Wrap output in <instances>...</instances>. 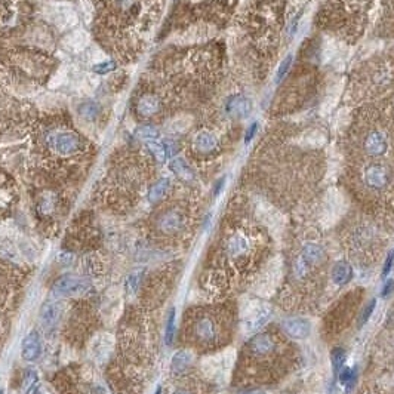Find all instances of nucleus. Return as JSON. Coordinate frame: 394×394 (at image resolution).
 Segmentation results:
<instances>
[{
	"instance_id": "f257e3e1",
	"label": "nucleus",
	"mask_w": 394,
	"mask_h": 394,
	"mask_svg": "<svg viewBox=\"0 0 394 394\" xmlns=\"http://www.w3.org/2000/svg\"><path fill=\"white\" fill-rule=\"evenodd\" d=\"M39 142L49 157L58 160H73L85 153L86 141L74 129L64 126H48L42 129Z\"/></svg>"
},
{
	"instance_id": "72a5a7b5",
	"label": "nucleus",
	"mask_w": 394,
	"mask_h": 394,
	"mask_svg": "<svg viewBox=\"0 0 394 394\" xmlns=\"http://www.w3.org/2000/svg\"><path fill=\"white\" fill-rule=\"evenodd\" d=\"M393 291H394V280H388V282L384 285L382 291H381V296H382V298H387V296L390 295Z\"/></svg>"
},
{
	"instance_id": "0eeeda50",
	"label": "nucleus",
	"mask_w": 394,
	"mask_h": 394,
	"mask_svg": "<svg viewBox=\"0 0 394 394\" xmlns=\"http://www.w3.org/2000/svg\"><path fill=\"white\" fill-rule=\"evenodd\" d=\"M363 181L366 187L372 190H382L390 184L391 175H390V170L384 164L370 163L363 170Z\"/></svg>"
},
{
	"instance_id": "ddd939ff",
	"label": "nucleus",
	"mask_w": 394,
	"mask_h": 394,
	"mask_svg": "<svg viewBox=\"0 0 394 394\" xmlns=\"http://www.w3.org/2000/svg\"><path fill=\"white\" fill-rule=\"evenodd\" d=\"M285 332L288 335H291L292 338H307L311 332V325L308 323V320L302 319V317H289L285 320L283 323Z\"/></svg>"
},
{
	"instance_id": "7ed1b4c3",
	"label": "nucleus",
	"mask_w": 394,
	"mask_h": 394,
	"mask_svg": "<svg viewBox=\"0 0 394 394\" xmlns=\"http://www.w3.org/2000/svg\"><path fill=\"white\" fill-rule=\"evenodd\" d=\"M89 283L82 277L64 276L58 279L52 288V295L55 298H74L86 294L89 291Z\"/></svg>"
},
{
	"instance_id": "2f4dec72",
	"label": "nucleus",
	"mask_w": 394,
	"mask_h": 394,
	"mask_svg": "<svg viewBox=\"0 0 394 394\" xmlns=\"http://www.w3.org/2000/svg\"><path fill=\"white\" fill-rule=\"evenodd\" d=\"M393 264H394V251L388 254L387 260H385V263H384V267H382V277H387V276H388V273H390L391 268H393Z\"/></svg>"
},
{
	"instance_id": "393cba45",
	"label": "nucleus",
	"mask_w": 394,
	"mask_h": 394,
	"mask_svg": "<svg viewBox=\"0 0 394 394\" xmlns=\"http://www.w3.org/2000/svg\"><path fill=\"white\" fill-rule=\"evenodd\" d=\"M175 336V310H169L167 320H166V330H164V342L166 345H170L173 342Z\"/></svg>"
},
{
	"instance_id": "cd10ccee",
	"label": "nucleus",
	"mask_w": 394,
	"mask_h": 394,
	"mask_svg": "<svg viewBox=\"0 0 394 394\" xmlns=\"http://www.w3.org/2000/svg\"><path fill=\"white\" fill-rule=\"evenodd\" d=\"M292 61H294V57H292V55L286 57V58L282 61V64L279 66V70H277V73H276V83H279V82L288 74L289 68L292 66Z\"/></svg>"
},
{
	"instance_id": "aec40b11",
	"label": "nucleus",
	"mask_w": 394,
	"mask_h": 394,
	"mask_svg": "<svg viewBox=\"0 0 394 394\" xmlns=\"http://www.w3.org/2000/svg\"><path fill=\"white\" fill-rule=\"evenodd\" d=\"M227 248H229V254H230L231 257H240V255H243L248 251L249 243H248V240L243 236L236 234L229 240Z\"/></svg>"
},
{
	"instance_id": "6ab92c4d",
	"label": "nucleus",
	"mask_w": 394,
	"mask_h": 394,
	"mask_svg": "<svg viewBox=\"0 0 394 394\" xmlns=\"http://www.w3.org/2000/svg\"><path fill=\"white\" fill-rule=\"evenodd\" d=\"M58 199L54 193H45L43 196L37 200V212L43 217H49L52 212L57 211Z\"/></svg>"
},
{
	"instance_id": "2eb2a0df",
	"label": "nucleus",
	"mask_w": 394,
	"mask_h": 394,
	"mask_svg": "<svg viewBox=\"0 0 394 394\" xmlns=\"http://www.w3.org/2000/svg\"><path fill=\"white\" fill-rule=\"evenodd\" d=\"M351 279H353V268H351L350 264L345 263V261H339V263L335 264V267L332 270V280H333L335 285L344 286Z\"/></svg>"
},
{
	"instance_id": "20e7f679",
	"label": "nucleus",
	"mask_w": 394,
	"mask_h": 394,
	"mask_svg": "<svg viewBox=\"0 0 394 394\" xmlns=\"http://www.w3.org/2000/svg\"><path fill=\"white\" fill-rule=\"evenodd\" d=\"M248 353L251 357L255 359H267L276 354L277 342L271 333H258L248 342Z\"/></svg>"
},
{
	"instance_id": "f8f14e48",
	"label": "nucleus",
	"mask_w": 394,
	"mask_h": 394,
	"mask_svg": "<svg viewBox=\"0 0 394 394\" xmlns=\"http://www.w3.org/2000/svg\"><path fill=\"white\" fill-rule=\"evenodd\" d=\"M61 316V307L57 302H45L40 308L39 319L45 330H51L58 325Z\"/></svg>"
},
{
	"instance_id": "6e6552de",
	"label": "nucleus",
	"mask_w": 394,
	"mask_h": 394,
	"mask_svg": "<svg viewBox=\"0 0 394 394\" xmlns=\"http://www.w3.org/2000/svg\"><path fill=\"white\" fill-rule=\"evenodd\" d=\"M163 110V101L153 92L141 94L135 102V113L139 119H153Z\"/></svg>"
},
{
	"instance_id": "423d86ee",
	"label": "nucleus",
	"mask_w": 394,
	"mask_h": 394,
	"mask_svg": "<svg viewBox=\"0 0 394 394\" xmlns=\"http://www.w3.org/2000/svg\"><path fill=\"white\" fill-rule=\"evenodd\" d=\"M390 148V139L387 133L379 129H372L363 139V151L370 157H381L387 154Z\"/></svg>"
},
{
	"instance_id": "5701e85b",
	"label": "nucleus",
	"mask_w": 394,
	"mask_h": 394,
	"mask_svg": "<svg viewBox=\"0 0 394 394\" xmlns=\"http://www.w3.org/2000/svg\"><path fill=\"white\" fill-rule=\"evenodd\" d=\"M39 379L37 370L34 367H27L24 372V378H23V384H21V393L29 394L34 388L36 382Z\"/></svg>"
},
{
	"instance_id": "a211bd4d",
	"label": "nucleus",
	"mask_w": 394,
	"mask_h": 394,
	"mask_svg": "<svg viewBox=\"0 0 394 394\" xmlns=\"http://www.w3.org/2000/svg\"><path fill=\"white\" fill-rule=\"evenodd\" d=\"M169 190H170V179L163 176V178L157 179V181L151 185V188H150V191H148V200H150L151 203H157V202H160V200L167 194Z\"/></svg>"
},
{
	"instance_id": "9d476101",
	"label": "nucleus",
	"mask_w": 394,
	"mask_h": 394,
	"mask_svg": "<svg viewBox=\"0 0 394 394\" xmlns=\"http://www.w3.org/2000/svg\"><path fill=\"white\" fill-rule=\"evenodd\" d=\"M226 111H227V114H230L233 117L245 119V117H248V116L251 114V111H252V102H251V99L246 98V97L242 95V94L231 95L230 98L227 99Z\"/></svg>"
},
{
	"instance_id": "f3484780",
	"label": "nucleus",
	"mask_w": 394,
	"mask_h": 394,
	"mask_svg": "<svg viewBox=\"0 0 394 394\" xmlns=\"http://www.w3.org/2000/svg\"><path fill=\"white\" fill-rule=\"evenodd\" d=\"M193 363V356L190 351L187 350H181L178 353L173 354L172 361H170V369L173 373H181L184 370H187Z\"/></svg>"
},
{
	"instance_id": "39448f33",
	"label": "nucleus",
	"mask_w": 394,
	"mask_h": 394,
	"mask_svg": "<svg viewBox=\"0 0 394 394\" xmlns=\"http://www.w3.org/2000/svg\"><path fill=\"white\" fill-rule=\"evenodd\" d=\"M185 223H187V218H185L184 212L181 209L172 208V209L164 211L163 214L157 218L156 226L166 236H175V234L184 230Z\"/></svg>"
},
{
	"instance_id": "c85d7f7f",
	"label": "nucleus",
	"mask_w": 394,
	"mask_h": 394,
	"mask_svg": "<svg viewBox=\"0 0 394 394\" xmlns=\"http://www.w3.org/2000/svg\"><path fill=\"white\" fill-rule=\"evenodd\" d=\"M139 271H133L128 276L126 279V289L129 291V294H135L139 288Z\"/></svg>"
},
{
	"instance_id": "f704fd0d",
	"label": "nucleus",
	"mask_w": 394,
	"mask_h": 394,
	"mask_svg": "<svg viewBox=\"0 0 394 394\" xmlns=\"http://www.w3.org/2000/svg\"><path fill=\"white\" fill-rule=\"evenodd\" d=\"M257 128H258V125H257V123H254V125L249 128V131H248L246 136H245V142H246V144H249V142H251V139L255 136V133H257Z\"/></svg>"
},
{
	"instance_id": "7c9ffc66",
	"label": "nucleus",
	"mask_w": 394,
	"mask_h": 394,
	"mask_svg": "<svg viewBox=\"0 0 394 394\" xmlns=\"http://www.w3.org/2000/svg\"><path fill=\"white\" fill-rule=\"evenodd\" d=\"M375 305H376V301L375 299H372L367 305H366V308L363 310V313H361V317H360V325H364L367 320H369V317H370V314L373 313V310H375Z\"/></svg>"
},
{
	"instance_id": "dca6fc26",
	"label": "nucleus",
	"mask_w": 394,
	"mask_h": 394,
	"mask_svg": "<svg viewBox=\"0 0 394 394\" xmlns=\"http://www.w3.org/2000/svg\"><path fill=\"white\" fill-rule=\"evenodd\" d=\"M169 169L182 181H193L194 179V173H193V169L190 167V164L187 163L182 157H176V159H172L170 163H169Z\"/></svg>"
},
{
	"instance_id": "1a4fd4ad",
	"label": "nucleus",
	"mask_w": 394,
	"mask_h": 394,
	"mask_svg": "<svg viewBox=\"0 0 394 394\" xmlns=\"http://www.w3.org/2000/svg\"><path fill=\"white\" fill-rule=\"evenodd\" d=\"M191 147L196 154L200 156H212L220 150L218 136L209 129H200L191 138Z\"/></svg>"
},
{
	"instance_id": "412c9836",
	"label": "nucleus",
	"mask_w": 394,
	"mask_h": 394,
	"mask_svg": "<svg viewBox=\"0 0 394 394\" xmlns=\"http://www.w3.org/2000/svg\"><path fill=\"white\" fill-rule=\"evenodd\" d=\"M147 148L148 151L153 154V157L159 162V163H164L170 156L167 153V148H166V142L164 141H148L147 142Z\"/></svg>"
},
{
	"instance_id": "4c0bfd02",
	"label": "nucleus",
	"mask_w": 394,
	"mask_h": 394,
	"mask_svg": "<svg viewBox=\"0 0 394 394\" xmlns=\"http://www.w3.org/2000/svg\"><path fill=\"white\" fill-rule=\"evenodd\" d=\"M154 394H160V388H157V390H156V393Z\"/></svg>"
},
{
	"instance_id": "a878e982",
	"label": "nucleus",
	"mask_w": 394,
	"mask_h": 394,
	"mask_svg": "<svg viewBox=\"0 0 394 394\" xmlns=\"http://www.w3.org/2000/svg\"><path fill=\"white\" fill-rule=\"evenodd\" d=\"M338 378H339L341 384H344L347 387H353L356 379H357V372L354 369H351V367H344L342 370H339Z\"/></svg>"
},
{
	"instance_id": "c9c22d12",
	"label": "nucleus",
	"mask_w": 394,
	"mask_h": 394,
	"mask_svg": "<svg viewBox=\"0 0 394 394\" xmlns=\"http://www.w3.org/2000/svg\"><path fill=\"white\" fill-rule=\"evenodd\" d=\"M173 394H191L190 391H187V390H182V388H179V390H175L173 391Z\"/></svg>"
},
{
	"instance_id": "473e14b6",
	"label": "nucleus",
	"mask_w": 394,
	"mask_h": 394,
	"mask_svg": "<svg viewBox=\"0 0 394 394\" xmlns=\"http://www.w3.org/2000/svg\"><path fill=\"white\" fill-rule=\"evenodd\" d=\"M33 394H55L54 390L46 384H37L33 388Z\"/></svg>"
},
{
	"instance_id": "b1692460",
	"label": "nucleus",
	"mask_w": 394,
	"mask_h": 394,
	"mask_svg": "<svg viewBox=\"0 0 394 394\" xmlns=\"http://www.w3.org/2000/svg\"><path fill=\"white\" fill-rule=\"evenodd\" d=\"M135 133H136V136L138 138H141V139H145L147 142L148 141H157L159 139V136H160V133H159V131L156 129V126H153V125H148V123H145V125H141L136 131H135Z\"/></svg>"
},
{
	"instance_id": "c756f323",
	"label": "nucleus",
	"mask_w": 394,
	"mask_h": 394,
	"mask_svg": "<svg viewBox=\"0 0 394 394\" xmlns=\"http://www.w3.org/2000/svg\"><path fill=\"white\" fill-rule=\"evenodd\" d=\"M116 67H117V63H114V61H107V63L98 64V66H94V71L98 73V74H107V73L116 70Z\"/></svg>"
},
{
	"instance_id": "f03ea898",
	"label": "nucleus",
	"mask_w": 394,
	"mask_h": 394,
	"mask_svg": "<svg viewBox=\"0 0 394 394\" xmlns=\"http://www.w3.org/2000/svg\"><path fill=\"white\" fill-rule=\"evenodd\" d=\"M191 333L197 342L203 345H212L220 338V323L212 314H199L193 322Z\"/></svg>"
},
{
	"instance_id": "4be33fe9",
	"label": "nucleus",
	"mask_w": 394,
	"mask_h": 394,
	"mask_svg": "<svg viewBox=\"0 0 394 394\" xmlns=\"http://www.w3.org/2000/svg\"><path fill=\"white\" fill-rule=\"evenodd\" d=\"M99 113H101V107H99L97 102H94V101H86V102H83V104L79 107V114H80L83 119H86V120H94V119H97L99 116Z\"/></svg>"
},
{
	"instance_id": "bb28decb",
	"label": "nucleus",
	"mask_w": 394,
	"mask_h": 394,
	"mask_svg": "<svg viewBox=\"0 0 394 394\" xmlns=\"http://www.w3.org/2000/svg\"><path fill=\"white\" fill-rule=\"evenodd\" d=\"M345 357H347V353H345L344 348H335L332 351V367H333L335 373H339V370L342 369Z\"/></svg>"
},
{
	"instance_id": "9b49d317",
	"label": "nucleus",
	"mask_w": 394,
	"mask_h": 394,
	"mask_svg": "<svg viewBox=\"0 0 394 394\" xmlns=\"http://www.w3.org/2000/svg\"><path fill=\"white\" fill-rule=\"evenodd\" d=\"M42 354V341L36 330H32L21 344V357L26 361H36Z\"/></svg>"
},
{
	"instance_id": "58836bf2",
	"label": "nucleus",
	"mask_w": 394,
	"mask_h": 394,
	"mask_svg": "<svg viewBox=\"0 0 394 394\" xmlns=\"http://www.w3.org/2000/svg\"><path fill=\"white\" fill-rule=\"evenodd\" d=\"M0 394H5V390H3V388H0Z\"/></svg>"
},
{
	"instance_id": "4468645a",
	"label": "nucleus",
	"mask_w": 394,
	"mask_h": 394,
	"mask_svg": "<svg viewBox=\"0 0 394 394\" xmlns=\"http://www.w3.org/2000/svg\"><path fill=\"white\" fill-rule=\"evenodd\" d=\"M301 260L307 265H320L325 261V251L314 243H308L302 248Z\"/></svg>"
},
{
	"instance_id": "e433bc0d",
	"label": "nucleus",
	"mask_w": 394,
	"mask_h": 394,
	"mask_svg": "<svg viewBox=\"0 0 394 394\" xmlns=\"http://www.w3.org/2000/svg\"><path fill=\"white\" fill-rule=\"evenodd\" d=\"M243 394H264L263 391H260V390H251V391H246V393Z\"/></svg>"
}]
</instances>
